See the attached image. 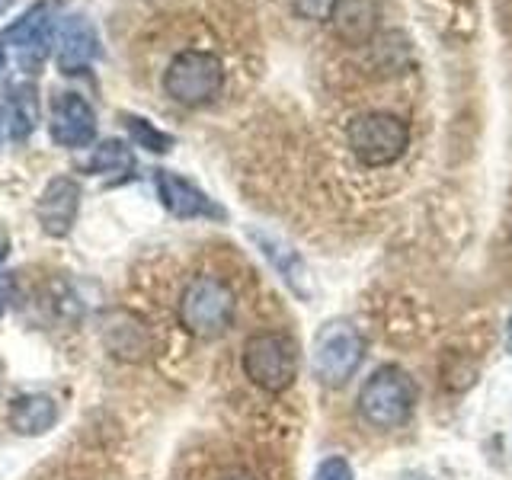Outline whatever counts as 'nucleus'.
Returning a JSON list of instances; mask_svg holds the SVG:
<instances>
[{"label": "nucleus", "mask_w": 512, "mask_h": 480, "mask_svg": "<svg viewBox=\"0 0 512 480\" xmlns=\"http://www.w3.org/2000/svg\"><path fill=\"white\" fill-rule=\"evenodd\" d=\"M176 317H180V327L196 340H218L234 327L237 295L215 272H199L183 285Z\"/></svg>", "instance_id": "nucleus-1"}, {"label": "nucleus", "mask_w": 512, "mask_h": 480, "mask_svg": "<svg viewBox=\"0 0 512 480\" xmlns=\"http://www.w3.org/2000/svg\"><path fill=\"white\" fill-rule=\"evenodd\" d=\"M359 416L375 429L404 426L416 410V381L400 365H378L356 394Z\"/></svg>", "instance_id": "nucleus-2"}, {"label": "nucleus", "mask_w": 512, "mask_h": 480, "mask_svg": "<svg viewBox=\"0 0 512 480\" xmlns=\"http://www.w3.org/2000/svg\"><path fill=\"white\" fill-rule=\"evenodd\" d=\"M240 368L253 388L266 394H285L298 378V346L288 333L260 330L247 336L240 349Z\"/></svg>", "instance_id": "nucleus-3"}, {"label": "nucleus", "mask_w": 512, "mask_h": 480, "mask_svg": "<svg viewBox=\"0 0 512 480\" xmlns=\"http://www.w3.org/2000/svg\"><path fill=\"white\" fill-rule=\"evenodd\" d=\"M349 154L359 160L362 167H391L410 148V125L394 116V112L372 109L362 112L346 128Z\"/></svg>", "instance_id": "nucleus-4"}, {"label": "nucleus", "mask_w": 512, "mask_h": 480, "mask_svg": "<svg viewBox=\"0 0 512 480\" xmlns=\"http://www.w3.org/2000/svg\"><path fill=\"white\" fill-rule=\"evenodd\" d=\"M365 336L352 320H327L314 333L311 346V372L324 388H343V384L359 372L365 359Z\"/></svg>", "instance_id": "nucleus-5"}, {"label": "nucleus", "mask_w": 512, "mask_h": 480, "mask_svg": "<svg viewBox=\"0 0 512 480\" xmlns=\"http://www.w3.org/2000/svg\"><path fill=\"white\" fill-rule=\"evenodd\" d=\"M224 87V64L208 48H183L176 52L164 71V93L180 106H208L221 96Z\"/></svg>", "instance_id": "nucleus-6"}, {"label": "nucleus", "mask_w": 512, "mask_h": 480, "mask_svg": "<svg viewBox=\"0 0 512 480\" xmlns=\"http://www.w3.org/2000/svg\"><path fill=\"white\" fill-rule=\"evenodd\" d=\"M154 186H157L160 205H164L173 218H180V221H228V212H224L208 192H202L196 183H189L180 173L157 170Z\"/></svg>", "instance_id": "nucleus-7"}, {"label": "nucleus", "mask_w": 512, "mask_h": 480, "mask_svg": "<svg viewBox=\"0 0 512 480\" xmlns=\"http://www.w3.org/2000/svg\"><path fill=\"white\" fill-rule=\"evenodd\" d=\"M80 183L74 176H52L45 183V189L39 192V202H36V218L42 224V231L48 237H68L77 224V212H80Z\"/></svg>", "instance_id": "nucleus-8"}, {"label": "nucleus", "mask_w": 512, "mask_h": 480, "mask_svg": "<svg viewBox=\"0 0 512 480\" xmlns=\"http://www.w3.org/2000/svg\"><path fill=\"white\" fill-rule=\"evenodd\" d=\"M96 112L80 93H58L52 103V122H48V135L61 148H87L96 138Z\"/></svg>", "instance_id": "nucleus-9"}, {"label": "nucleus", "mask_w": 512, "mask_h": 480, "mask_svg": "<svg viewBox=\"0 0 512 480\" xmlns=\"http://www.w3.org/2000/svg\"><path fill=\"white\" fill-rule=\"evenodd\" d=\"M100 55V39L87 16H68L58 29V45H55V64L61 74L77 77L84 74L93 58Z\"/></svg>", "instance_id": "nucleus-10"}, {"label": "nucleus", "mask_w": 512, "mask_h": 480, "mask_svg": "<svg viewBox=\"0 0 512 480\" xmlns=\"http://www.w3.org/2000/svg\"><path fill=\"white\" fill-rule=\"evenodd\" d=\"M247 237L253 240V247L266 256V263L279 272V279L292 288L301 301H308L311 298V272L304 266L301 253L292 244H285L282 237L260 231V228H247Z\"/></svg>", "instance_id": "nucleus-11"}, {"label": "nucleus", "mask_w": 512, "mask_h": 480, "mask_svg": "<svg viewBox=\"0 0 512 480\" xmlns=\"http://www.w3.org/2000/svg\"><path fill=\"white\" fill-rule=\"evenodd\" d=\"M378 0H330L327 23L346 45H368L378 32Z\"/></svg>", "instance_id": "nucleus-12"}, {"label": "nucleus", "mask_w": 512, "mask_h": 480, "mask_svg": "<svg viewBox=\"0 0 512 480\" xmlns=\"http://www.w3.org/2000/svg\"><path fill=\"white\" fill-rule=\"evenodd\" d=\"M103 343L122 362H144L151 352V333L144 320L128 311H112L103 327Z\"/></svg>", "instance_id": "nucleus-13"}, {"label": "nucleus", "mask_w": 512, "mask_h": 480, "mask_svg": "<svg viewBox=\"0 0 512 480\" xmlns=\"http://www.w3.org/2000/svg\"><path fill=\"white\" fill-rule=\"evenodd\" d=\"M55 13H58V0H39V4H32L20 16V20H13L4 32H0V42L23 48L26 55L36 48V55L42 58L45 42H48V29L55 23Z\"/></svg>", "instance_id": "nucleus-14"}, {"label": "nucleus", "mask_w": 512, "mask_h": 480, "mask_svg": "<svg viewBox=\"0 0 512 480\" xmlns=\"http://www.w3.org/2000/svg\"><path fill=\"white\" fill-rule=\"evenodd\" d=\"M7 423L16 436H45L58 423V400L52 394H20L10 404Z\"/></svg>", "instance_id": "nucleus-15"}, {"label": "nucleus", "mask_w": 512, "mask_h": 480, "mask_svg": "<svg viewBox=\"0 0 512 480\" xmlns=\"http://www.w3.org/2000/svg\"><path fill=\"white\" fill-rule=\"evenodd\" d=\"M39 125V100L32 84L10 87V112H7V135L13 141H26Z\"/></svg>", "instance_id": "nucleus-16"}, {"label": "nucleus", "mask_w": 512, "mask_h": 480, "mask_svg": "<svg viewBox=\"0 0 512 480\" xmlns=\"http://www.w3.org/2000/svg\"><path fill=\"white\" fill-rule=\"evenodd\" d=\"M87 176H125L135 173V151L122 138H106L93 148L90 160L84 164Z\"/></svg>", "instance_id": "nucleus-17"}, {"label": "nucleus", "mask_w": 512, "mask_h": 480, "mask_svg": "<svg viewBox=\"0 0 512 480\" xmlns=\"http://www.w3.org/2000/svg\"><path fill=\"white\" fill-rule=\"evenodd\" d=\"M119 119L125 125V132L132 135L135 148H144V151H151V154H167V151H173L176 138L170 132H164V128H157L151 119L135 116V112H122Z\"/></svg>", "instance_id": "nucleus-18"}, {"label": "nucleus", "mask_w": 512, "mask_h": 480, "mask_svg": "<svg viewBox=\"0 0 512 480\" xmlns=\"http://www.w3.org/2000/svg\"><path fill=\"white\" fill-rule=\"evenodd\" d=\"M314 480H356V471H352V464L343 455H330L317 464Z\"/></svg>", "instance_id": "nucleus-19"}, {"label": "nucleus", "mask_w": 512, "mask_h": 480, "mask_svg": "<svg viewBox=\"0 0 512 480\" xmlns=\"http://www.w3.org/2000/svg\"><path fill=\"white\" fill-rule=\"evenodd\" d=\"M13 298H16V279L10 272H0V317L10 311Z\"/></svg>", "instance_id": "nucleus-20"}, {"label": "nucleus", "mask_w": 512, "mask_h": 480, "mask_svg": "<svg viewBox=\"0 0 512 480\" xmlns=\"http://www.w3.org/2000/svg\"><path fill=\"white\" fill-rule=\"evenodd\" d=\"M7 253H10V237H4V234H0V263L7 260Z\"/></svg>", "instance_id": "nucleus-21"}, {"label": "nucleus", "mask_w": 512, "mask_h": 480, "mask_svg": "<svg viewBox=\"0 0 512 480\" xmlns=\"http://www.w3.org/2000/svg\"><path fill=\"white\" fill-rule=\"evenodd\" d=\"M221 480H253L250 474H228V477H221Z\"/></svg>", "instance_id": "nucleus-22"}, {"label": "nucleus", "mask_w": 512, "mask_h": 480, "mask_svg": "<svg viewBox=\"0 0 512 480\" xmlns=\"http://www.w3.org/2000/svg\"><path fill=\"white\" fill-rule=\"evenodd\" d=\"M10 4H13V0H0V16H4V13L10 10Z\"/></svg>", "instance_id": "nucleus-23"}, {"label": "nucleus", "mask_w": 512, "mask_h": 480, "mask_svg": "<svg viewBox=\"0 0 512 480\" xmlns=\"http://www.w3.org/2000/svg\"><path fill=\"white\" fill-rule=\"evenodd\" d=\"M4 119L7 116H4V109H0V141H4Z\"/></svg>", "instance_id": "nucleus-24"}, {"label": "nucleus", "mask_w": 512, "mask_h": 480, "mask_svg": "<svg viewBox=\"0 0 512 480\" xmlns=\"http://www.w3.org/2000/svg\"><path fill=\"white\" fill-rule=\"evenodd\" d=\"M4 64H7V58H4V52H0V71H4Z\"/></svg>", "instance_id": "nucleus-25"}, {"label": "nucleus", "mask_w": 512, "mask_h": 480, "mask_svg": "<svg viewBox=\"0 0 512 480\" xmlns=\"http://www.w3.org/2000/svg\"><path fill=\"white\" fill-rule=\"evenodd\" d=\"M509 336H512V324H509Z\"/></svg>", "instance_id": "nucleus-26"}]
</instances>
